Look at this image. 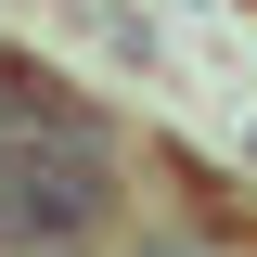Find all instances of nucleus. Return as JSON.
<instances>
[{
  "label": "nucleus",
  "instance_id": "1",
  "mask_svg": "<svg viewBox=\"0 0 257 257\" xmlns=\"http://www.w3.org/2000/svg\"><path fill=\"white\" fill-rule=\"evenodd\" d=\"M116 206V167H103V116L64 103L52 77L0 64V257H52Z\"/></svg>",
  "mask_w": 257,
  "mask_h": 257
},
{
  "label": "nucleus",
  "instance_id": "2",
  "mask_svg": "<svg viewBox=\"0 0 257 257\" xmlns=\"http://www.w3.org/2000/svg\"><path fill=\"white\" fill-rule=\"evenodd\" d=\"M142 257H206V244H180V231H167V244H142Z\"/></svg>",
  "mask_w": 257,
  "mask_h": 257
}]
</instances>
